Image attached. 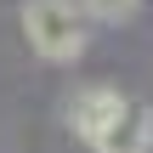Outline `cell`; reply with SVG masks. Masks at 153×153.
Wrapping results in <instances>:
<instances>
[{
  "mask_svg": "<svg viewBox=\"0 0 153 153\" xmlns=\"http://www.w3.org/2000/svg\"><path fill=\"white\" fill-rule=\"evenodd\" d=\"M23 34L45 62H74L85 51V17L74 0H28L23 6Z\"/></svg>",
  "mask_w": 153,
  "mask_h": 153,
  "instance_id": "obj_1",
  "label": "cell"
},
{
  "mask_svg": "<svg viewBox=\"0 0 153 153\" xmlns=\"http://www.w3.org/2000/svg\"><path fill=\"white\" fill-rule=\"evenodd\" d=\"M125 114H131V108H125V97H119L114 85H85V91H74V102H68V125H74V136H85V142H97L102 131H114Z\"/></svg>",
  "mask_w": 153,
  "mask_h": 153,
  "instance_id": "obj_2",
  "label": "cell"
},
{
  "mask_svg": "<svg viewBox=\"0 0 153 153\" xmlns=\"http://www.w3.org/2000/svg\"><path fill=\"white\" fill-rule=\"evenodd\" d=\"M91 148H97V153H148V148H142V131H136V119H131V114H125L114 131H102Z\"/></svg>",
  "mask_w": 153,
  "mask_h": 153,
  "instance_id": "obj_3",
  "label": "cell"
},
{
  "mask_svg": "<svg viewBox=\"0 0 153 153\" xmlns=\"http://www.w3.org/2000/svg\"><path fill=\"white\" fill-rule=\"evenodd\" d=\"M142 0H79V17H97V23H125L136 17Z\"/></svg>",
  "mask_w": 153,
  "mask_h": 153,
  "instance_id": "obj_4",
  "label": "cell"
},
{
  "mask_svg": "<svg viewBox=\"0 0 153 153\" xmlns=\"http://www.w3.org/2000/svg\"><path fill=\"white\" fill-rule=\"evenodd\" d=\"M136 131H142V148L153 153V108H148V114H136Z\"/></svg>",
  "mask_w": 153,
  "mask_h": 153,
  "instance_id": "obj_5",
  "label": "cell"
}]
</instances>
